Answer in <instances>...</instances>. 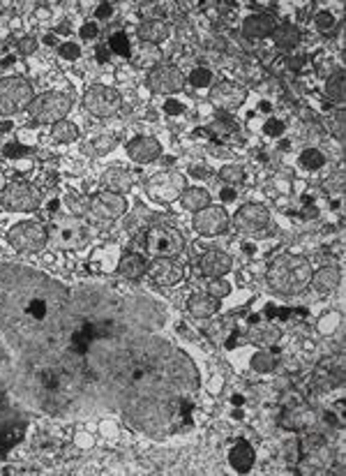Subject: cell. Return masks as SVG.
Returning <instances> with one entry per match:
<instances>
[{"label": "cell", "instance_id": "obj_20", "mask_svg": "<svg viewBox=\"0 0 346 476\" xmlns=\"http://www.w3.org/2000/svg\"><path fill=\"white\" fill-rule=\"evenodd\" d=\"M127 153L137 162H153L162 155V146L155 137H137L127 144Z\"/></svg>", "mask_w": 346, "mask_h": 476}, {"label": "cell", "instance_id": "obj_32", "mask_svg": "<svg viewBox=\"0 0 346 476\" xmlns=\"http://www.w3.org/2000/svg\"><path fill=\"white\" fill-rule=\"evenodd\" d=\"M115 144H118V139L113 134H99V137H95L90 142V151L93 155H108L115 149Z\"/></svg>", "mask_w": 346, "mask_h": 476}, {"label": "cell", "instance_id": "obj_43", "mask_svg": "<svg viewBox=\"0 0 346 476\" xmlns=\"http://www.w3.org/2000/svg\"><path fill=\"white\" fill-rule=\"evenodd\" d=\"M58 53L63 56L65 60H77L81 56V46L74 44V42H67V44H60Z\"/></svg>", "mask_w": 346, "mask_h": 476}, {"label": "cell", "instance_id": "obj_27", "mask_svg": "<svg viewBox=\"0 0 346 476\" xmlns=\"http://www.w3.org/2000/svg\"><path fill=\"white\" fill-rule=\"evenodd\" d=\"M273 39L280 49H296L300 42V30L294 23H282L273 30Z\"/></svg>", "mask_w": 346, "mask_h": 476}, {"label": "cell", "instance_id": "obj_16", "mask_svg": "<svg viewBox=\"0 0 346 476\" xmlns=\"http://www.w3.org/2000/svg\"><path fill=\"white\" fill-rule=\"evenodd\" d=\"M148 278L160 287H173L185 278V268H182L175 259H153L148 266Z\"/></svg>", "mask_w": 346, "mask_h": 476}, {"label": "cell", "instance_id": "obj_12", "mask_svg": "<svg viewBox=\"0 0 346 476\" xmlns=\"http://www.w3.org/2000/svg\"><path fill=\"white\" fill-rule=\"evenodd\" d=\"M192 225L201 236H220V234L229 229L231 218L222 206L210 204V206H206V209H201L199 213H194Z\"/></svg>", "mask_w": 346, "mask_h": 476}, {"label": "cell", "instance_id": "obj_49", "mask_svg": "<svg viewBox=\"0 0 346 476\" xmlns=\"http://www.w3.org/2000/svg\"><path fill=\"white\" fill-rule=\"evenodd\" d=\"M192 173H194V176H199V178H206L210 171L206 169V166H203V169H201V166H192Z\"/></svg>", "mask_w": 346, "mask_h": 476}, {"label": "cell", "instance_id": "obj_23", "mask_svg": "<svg viewBox=\"0 0 346 476\" xmlns=\"http://www.w3.org/2000/svg\"><path fill=\"white\" fill-rule=\"evenodd\" d=\"M339 280H342V271H339L337 266H323V268H318L316 273H311L309 285H314L316 292L330 294L339 287Z\"/></svg>", "mask_w": 346, "mask_h": 476}, {"label": "cell", "instance_id": "obj_44", "mask_svg": "<svg viewBox=\"0 0 346 476\" xmlns=\"http://www.w3.org/2000/svg\"><path fill=\"white\" fill-rule=\"evenodd\" d=\"M302 65H305V56H300V53H291L287 58V67L291 72H300Z\"/></svg>", "mask_w": 346, "mask_h": 476}, {"label": "cell", "instance_id": "obj_51", "mask_svg": "<svg viewBox=\"0 0 346 476\" xmlns=\"http://www.w3.org/2000/svg\"><path fill=\"white\" fill-rule=\"evenodd\" d=\"M233 197H236V192H233V190H224V192H222V199H227V201H229V199H233Z\"/></svg>", "mask_w": 346, "mask_h": 476}, {"label": "cell", "instance_id": "obj_17", "mask_svg": "<svg viewBox=\"0 0 346 476\" xmlns=\"http://www.w3.org/2000/svg\"><path fill=\"white\" fill-rule=\"evenodd\" d=\"M199 268L206 278L215 280V278L227 276L231 268H233V259L222 250H210V252H203V257L199 261Z\"/></svg>", "mask_w": 346, "mask_h": 476}, {"label": "cell", "instance_id": "obj_26", "mask_svg": "<svg viewBox=\"0 0 346 476\" xmlns=\"http://www.w3.org/2000/svg\"><path fill=\"white\" fill-rule=\"evenodd\" d=\"M178 204L185 211L199 213L201 209L210 206V194H208V190H203V187H185V192L178 197Z\"/></svg>", "mask_w": 346, "mask_h": 476}, {"label": "cell", "instance_id": "obj_2", "mask_svg": "<svg viewBox=\"0 0 346 476\" xmlns=\"http://www.w3.org/2000/svg\"><path fill=\"white\" fill-rule=\"evenodd\" d=\"M311 273H314V268L305 257L282 254L270 264L266 280L273 292L282 294V296H296V294H302L309 287Z\"/></svg>", "mask_w": 346, "mask_h": 476}, {"label": "cell", "instance_id": "obj_19", "mask_svg": "<svg viewBox=\"0 0 346 476\" xmlns=\"http://www.w3.org/2000/svg\"><path fill=\"white\" fill-rule=\"evenodd\" d=\"M102 187H104L106 192H113V194H125L132 190L134 185V176L123 166H111V169H106L102 173Z\"/></svg>", "mask_w": 346, "mask_h": 476}, {"label": "cell", "instance_id": "obj_25", "mask_svg": "<svg viewBox=\"0 0 346 476\" xmlns=\"http://www.w3.org/2000/svg\"><path fill=\"white\" fill-rule=\"evenodd\" d=\"M254 460H256V453H254V448L247 444V441H238V444L231 448V453H229L231 467H233L236 472H240V474L249 472V469L254 467Z\"/></svg>", "mask_w": 346, "mask_h": 476}, {"label": "cell", "instance_id": "obj_30", "mask_svg": "<svg viewBox=\"0 0 346 476\" xmlns=\"http://www.w3.org/2000/svg\"><path fill=\"white\" fill-rule=\"evenodd\" d=\"M53 139H56L58 144H72V142H77L79 139V127L70 123V120H60V123L53 125Z\"/></svg>", "mask_w": 346, "mask_h": 476}, {"label": "cell", "instance_id": "obj_13", "mask_svg": "<svg viewBox=\"0 0 346 476\" xmlns=\"http://www.w3.org/2000/svg\"><path fill=\"white\" fill-rule=\"evenodd\" d=\"M268 220H270V213H268L266 206L245 204V206H240V209L236 211L233 225H236V229L242 231V234H256V231L266 229Z\"/></svg>", "mask_w": 346, "mask_h": 476}, {"label": "cell", "instance_id": "obj_53", "mask_svg": "<svg viewBox=\"0 0 346 476\" xmlns=\"http://www.w3.org/2000/svg\"><path fill=\"white\" fill-rule=\"evenodd\" d=\"M300 116H302V118H311V113H309L307 109H302V111H300Z\"/></svg>", "mask_w": 346, "mask_h": 476}, {"label": "cell", "instance_id": "obj_38", "mask_svg": "<svg viewBox=\"0 0 346 476\" xmlns=\"http://www.w3.org/2000/svg\"><path fill=\"white\" fill-rule=\"evenodd\" d=\"M339 312H325L321 319H318V324H316V328L318 331H321L323 335H330L332 331H335V328L339 326Z\"/></svg>", "mask_w": 346, "mask_h": 476}, {"label": "cell", "instance_id": "obj_48", "mask_svg": "<svg viewBox=\"0 0 346 476\" xmlns=\"http://www.w3.org/2000/svg\"><path fill=\"white\" fill-rule=\"evenodd\" d=\"M97 19H108L111 17V5H99L97 8V15H95Z\"/></svg>", "mask_w": 346, "mask_h": 476}, {"label": "cell", "instance_id": "obj_40", "mask_svg": "<svg viewBox=\"0 0 346 476\" xmlns=\"http://www.w3.org/2000/svg\"><path fill=\"white\" fill-rule=\"evenodd\" d=\"M314 26H316V30L330 32L332 28H335V17H332V12H318V15L314 17Z\"/></svg>", "mask_w": 346, "mask_h": 476}, {"label": "cell", "instance_id": "obj_18", "mask_svg": "<svg viewBox=\"0 0 346 476\" xmlns=\"http://www.w3.org/2000/svg\"><path fill=\"white\" fill-rule=\"evenodd\" d=\"M277 28V17L273 12H263V15H249L242 21V32L252 39H261L273 35V30Z\"/></svg>", "mask_w": 346, "mask_h": 476}, {"label": "cell", "instance_id": "obj_24", "mask_svg": "<svg viewBox=\"0 0 346 476\" xmlns=\"http://www.w3.org/2000/svg\"><path fill=\"white\" fill-rule=\"evenodd\" d=\"M148 271V261L141 257L137 252H127L120 257V264H118V273L127 280H141L146 276Z\"/></svg>", "mask_w": 346, "mask_h": 476}, {"label": "cell", "instance_id": "obj_8", "mask_svg": "<svg viewBox=\"0 0 346 476\" xmlns=\"http://www.w3.org/2000/svg\"><path fill=\"white\" fill-rule=\"evenodd\" d=\"M0 204L12 213H32L39 209V192L28 180H10L0 192Z\"/></svg>", "mask_w": 346, "mask_h": 476}, {"label": "cell", "instance_id": "obj_4", "mask_svg": "<svg viewBox=\"0 0 346 476\" xmlns=\"http://www.w3.org/2000/svg\"><path fill=\"white\" fill-rule=\"evenodd\" d=\"M72 106L74 102L67 93L51 91V93H42V95L32 97V102L26 111H28L30 118L39 125H56L60 120L67 118Z\"/></svg>", "mask_w": 346, "mask_h": 476}, {"label": "cell", "instance_id": "obj_42", "mask_svg": "<svg viewBox=\"0 0 346 476\" xmlns=\"http://www.w3.org/2000/svg\"><path fill=\"white\" fill-rule=\"evenodd\" d=\"M111 49L115 51V53H120V56H130L132 53V49H130V39H127L125 35H115V37H111Z\"/></svg>", "mask_w": 346, "mask_h": 476}, {"label": "cell", "instance_id": "obj_46", "mask_svg": "<svg viewBox=\"0 0 346 476\" xmlns=\"http://www.w3.org/2000/svg\"><path fill=\"white\" fill-rule=\"evenodd\" d=\"M325 187H328L330 192H342V190H344V173L339 171L335 178L330 176V178H328V185H325Z\"/></svg>", "mask_w": 346, "mask_h": 476}, {"label": "cell", "instance_id": "obj_36", "mask_svg": "<svg viewBox=\"0 0 346 476\" xmlns=\"http://www.w3.org/2000/svg\"><path fill=\"white\" fill-rule=\"evenodd\" d=\"M330 132L339 144H344V137H346V113H344V109H339L335 116L330 118Z\"/></svg>", "mask_w": 346, "mask_h": 476}, {"label": "cell", "instance_id": "obj_31", "mask_svg": "<svg viewBox=\"0 0 346 476\" xmlns=\"http://www.w3.org/2000/svg\"><path fill=\"white\" fill-rule=\"evenodd\" d=\"M298 164H300L305 171H316V169H321V166L325 164V158H323V153L318 149H307V151L300 153Z\"/></svg>", "mask_w": 346, "mask_h": 476}, {"label": "cell", "instance_id": "obj_3", "mask_svg": "<svg viewBox=\"0 0 346 476\" xmlns=\"http://www.w3.org/2000/svg\"><path fill=\"white\" fill-rule=\"evenodd\" d=\"M26 432V417L15 405L8 393V388L0 381V453L8 451L23 439Z\"/></svg>", "mask_w": 346, "mask_h": 476}, {"label": "cell", "instance_id": "obj_33", "mask_svg": "<svg viewBox=\"0 0 346 476\" xmlns=\"http://www.w3.org/2000/svg\"><path fill=\"white\" fill-rule=\"evenodd\" d=\"M162 60V51L155 44H141L139 51V63L144 67H157V63Z\"/></svg>", "mask_w": 346, "mask_h": 476}, {"label": "cell", "instance_id": "obj_34", "mask_svg": "<svg viewBox=\"0 0 346 476\" xmlns=\"http://www.w3.org/2000/svg\"><path fill=\"white\" fill-rule=\"evenodd\" d=\"M220 178L229 185H238L245 178V171H242L240 164H224L220 169Z\"/></svg>", "mask_w": 346, "mask_h": 476}, {"label": "cell", "instance_id": "obj_9", "mask_svg": "<svg viewBox=\"0 0 346 476\" xmlns=\"http://www.w3.org/2000/svg\"><path fill=\"white\" fill-rule=\"evenodd\" d=\"M120 106H123V97L111 86H90L84 95V109L95 118H111L120 111Z\"/></svg>", "mask_w": 346, "mask_h": 476}, {"label": "cell", "instance_id": "obj_50", "mask_svg": "<svg viewBox=\"0 0 346 476\" xmlns=\"http://www.w3.org/2000/svg\"><path fill=\"white\" fill-rule=\"evenodd\" d=\"M164 109H166V111H169V113H178V111H180V109H182V106H180V104H178V102H169V104H166V106H164Z\"/></svg>", "mask_w": 346, "mask_h": 476}, {"label": "cell", "instance_id": "obj_28", "mask_svg": "<svg viewBox=\"0 0 346 476\" xmlns=\"http://www.w3.org/2000/svg\"><path fill=\"white\" fill-rule=\"evenodd\" d=\"M325 95H328L332 102H344L346 99V77L342 70H335L325 82Z\"/></svg>", "mask_w": 346, "mask_h": 476}, {"label": "cell", "instance_id": "obj_41", "mask_svg": "<svg viewBox=\"0 0 346 476\" xmlns=\"http://www.w3.org/2000/svg\"><path fill=\"white\" fill-rule=\"evenodd\" d=\"M17 51L21 53V56H32V53L37 51V39L32 37V35L21 37V39L17 42Z\"/></svg>", "mask_w": 346, "mask_h": 476}, {"label": "cell", "instance_id": "obj_47", "mask_svg": "<svg viewBox=\"0 0 346 476\" xmlns=\"http://www.w3.org/2000/svg\"><path fill=\"white\" fill-rule=\"evenodd\" d=\"M97 26H95V23H86L84 26V28H81V37H84V39H95V37H97Z\"/></svg>", "mask_w": 346, "mask_h": 476}, {"label": "cell", "instance_id": "obj_52", "mask_svg": "<svg viewBox=\"0 0 346 476\" xmlns=\"http://www.w3.org/2000/svg\"><path fill=\"white\" fill-rule=\"evenodd\" d=\"M3 187H5V176H3V169H0V192H3Z\"/></svg>", "mask_w": 346, "mask_h": 476}, {"label": "cell", "instance_id": "obj_14", "mask_svg": "<svg viewBox=\"0 0 346 476\" xmlns=\"http://www.w3.org/2000/svg\"><path fill=\"white\" fill-rule=\"evenodd\" d=\"M245 99H247V91L242 88L240 84H233V82H220L213 86V91H210V102H213L217 109L233 111V109H238Z\"/></svg>", "mask_w": 346, "mask_h": 476}, {"label": "cell", "instance_id": "obj_29", "mask_svg": "<svg viewBox=\"0 0 346 476\" xmlns=\"http://www.w3.org/2000/svg\"><path fill=\"white\" fill-rule=\"evenodd\" d=\"M65 206H67V211L72 213L74 218H84L90 213V199L84 197V194H79V192H70L65 197Z\"/></svg>", "mask_w": 346, "mask_h": 476}, {"label": "cell", "instance_id": "obj_6", "mask_svg": "<svg viewBox=\"0 0 346 476\" xmlns=\"http://www.w3.org/2000/svg\"><path fill=\"white\" fill-rule=\"evenodd\" d=\"M146 250L153 259H173L185 252V236L173 227H153L146 234Z\"/></svg>", "mask_w": 346, "mask_h": 476}, {"label": "cell", "instance_id": "obj_45", "mask_svg": "<svg viewBox=\"0 0 346 476\" xmlns=\"http://www.w3.org/2000/svg\"><path fill=\"white\" fill-rule=\"evenodd\" d=\"M284 132V123H282V120H268V123H266V134H268V137H280V134Z\"/></svg>", "mask_w": 346, "mask_h": 476}, {"label": "cell", "instance_id": "obj_22", "mask_svg": "<svg viewBox=\"0 0 346 476\" xmlns=\"http://www.w3.org/2000/svg\"><path fill=\"white\" fill-rule=\"evenodd\" d=\"M187 310L196 319H208L220 310V298L210 296V294H192L187 301Z\"/></svg>", "mask_w": 346, "mask_h": 476}, {"label": "cell", "instance_id": "obj_10", "mask_svg": "<svg viewBox=\"0 0 346 476\" xmlns=\"http://www.w3.org/2000/svg\"><path fill=\"white\" fill-rule=\"evenodd\" d=\"M185 176L178 171H160L148 178L146 192L157 204H171V201H178L180 194L185 192Z\"/></svg>", "mask_w": 346, "mask_h": 476}, {"label": "cell", "instance_id": "obj_7", "mask_svg": "<svg viewBox=\"0 0 346 476\" xmlns=\"http://www.w3.org/2000/svg\"><path fill=\"white\" fill-rule=\"evenodd\" d=\"M8 240L17 252L35 254L44 250L46 240H49V231H46V227L42 222L23 220V222H17L15 227H10Z\"/></svg>", "mask_w": 346, "mask_h": 476}, {"label": "cell", "instance_id": "obj_11", "mask_svg": "<svg viewBox=\"0 0 346 476\" xmlns=\"http://www.w3.org/2000/svg\"><path fill=\"white\" fill-rule=\"evenodd\" d=\"M182 86H185V77L173 65H157L148 72V88L157 95H173L182 91Z\"/></svg>", "mask_w": 346, "mask_h": 476}, {"label": "cell", "instance_id": "obj_15", "mask_svg": "<svg viewBox=\"0 0 346 476\" xmlns=\"http://www.w3.org/2000/svg\"><path fill=\"white\" fill-rule=\"evenodd\" d=\"M90 211L102 220H115L120 216H125L127 211V201L123 194H113L102 190L90 199Z\"/></svg>", "mask_w": 346, "mask_h": 476}, {"label": "cell", "instance_id": "obj_39", "mask_svg": "<svg viewBox=\"0 0 346 476\" xmlns=\"http://www.w3.org/2000/svg\"><path fill=\"white\" fill-rule=\"evenodd\" d=\"M229 292H231V285L224 278H215L213 283H210V287H208V294H210V296H215V298L229 296Z\"/></svg>", "mask_w": 346, "mask_h": 476}, {"label": "cell", "instance_id": "obj_1", "mask_svg": "<svg viewBox=\"0 0 346 476\" xmlns=\"http://www.w3.org/2000/svg\"><path fill=\"white\" fill-rule=\"evenodd\" d=\"M166 307L144 294L0 264V335L15 393L49 417H118L155 439L187 430L201 374L166 338Z\"/></svg>", "mask_w": 346, "mask_h": 476}, {"label": "cell", "instance_id": "obj_37", "mask_svg": "<svg viewBox=\"0 0 346 476\" xmlns=\"http://www.w3.org/2000/svg\"><path fill=\"white\" fill-rule=\"evenodd\" d=\"M213 82V72L208 70V67H196V70L189 75V84L194 86V88H206Z\"/></svg>", "mask_w": 346, "mask_h": 476}, {"label": "cell", "instance_id": "obj_21", "mask_svg": "<svg viewBox=\"0 0 346 476\" xmlns=\"http://www.w3.org/2000/svg\"><path fill=\"white\" fill-rule=\"evenodd\" d=\"M139 37L144 44H155L166 42L171 37V26H169L164 19H146L144 23L139 26Z\"/></svg>", "mask_w": 346, "mask_h": 476}, {"label": "cell", "instance_id": "obj_5", "mask_svg": "<svg viewBox=\"0 0 346 476\" xmlns=\"http://www.w3.org/2000/svg\"><path fill=\"white\" fill-rule=\"evenodd\" d=\"M32 86L23 77L0 79V116L12 118L26 111L32 102Z\"/></svg>", "mask_w": 346, "mask_h": 476}, {"label": "cell", "instance_id": "obj_35", "mask_svg": "<svg viewBox=\"0 0 346 476\" xmlns=\"http://www.w3.org/2000/svg\"><path fill=\"white\" fill-rule=\"evenodd\" d=\"M252 368L256 372H270L275 368V354L273 352H266L261 350L259 354H254L252 356Z\"/></svg>", "mask_w": 346, "mask_h": 476}]
</instances>
